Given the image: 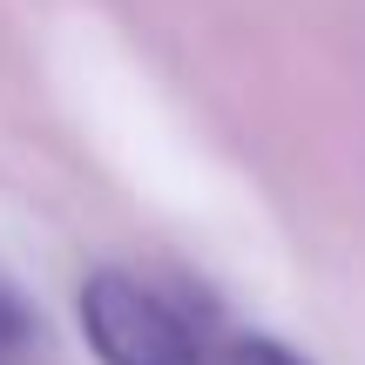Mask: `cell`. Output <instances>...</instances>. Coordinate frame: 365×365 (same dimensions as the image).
I'll use <instances>...</instances> for the list:
<instances>
[{
    "mask_svg": "<svg viewBox=\"0 0 365 365\" xmlns=\"http://www.w3.org/2000/svg\"><path fill=\"white\" fill-rule=\"evenodd\" d=\"M81 331L102 365H203L196 318L129 271H95L81 284Z\"/></svg>",
    "mask_w": 365,
    "mask_h": 365,
    "instance_id": "cell-1",
    "label": "cell"
},
{
    "mask_svg": "<svg viewBox=\"0 0 365 365\" xmlns=\"http://www.w3.org/2000/svg\"><path fill=\"white\" fill-rule=\"evenodd\" d=\"M0 365H41V331L7 284H0Z\"/></svg>",
    "mask_w": 365,
    "mask_h": 365,
    "instance_id": "cell-2",
    "label": "cell"
},
{
    "mask_svg": "<svg viewBox=\"0 0 365 365\" xmlns=\"http://www.w3.org/2000/svg\"><path fill=\"white\" fill-rule=\"evenodd\" d=\"M230 365H304V359L291 352V345H277V339H244L230 352Z\"/></svg>",
    "mask_w": 365,
    "mask_h": 365,
    "instance_id": "cell-3",
    "label": "cell"
}]
</instances>
